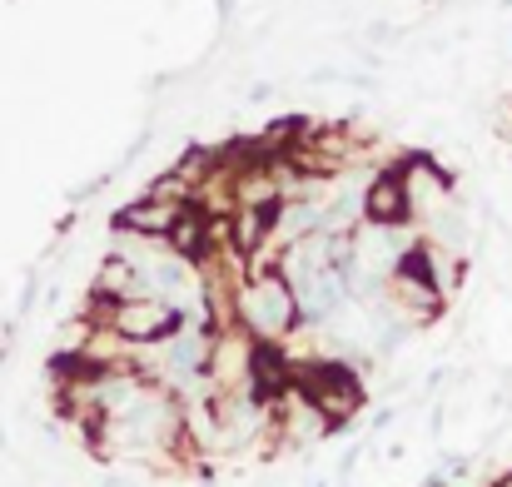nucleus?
<instances>
[{
  "label": "nucleus",
  "instance_id": "1",
  "mask_svg": "<svg viewBox=\"0 0 512 487\" xmlns=\"http://www.w3.org/2000/svg\"><path fill=\"white\" fill-rule=\"evenodd\" d=\"M229 324L244 328L254 343H289L304 319L284 274H249L229 289Z\"/></svg>",
  "mask_w": 512,
  "mask_h": 487
},
{
  "label": "nucleus",
  "instance_id": "2",
  "mask_svg": "<svg viewBox=\"0 0 512 487\" xmlns=\"http://www.w3.org/2000/svg\"><path fill=\"white\" fill-rule=\"evenodd\" d=\"M363 224H383V229H403V224H413L398 160H388L383 169H373V179H368V189H363ZM413 229H418V224H413Z\"/></svg>",
  "mask_w": 512,
  "mask_h": 487
},
{
  "label": "nucleus",
  "instance_id": "3",
  "mask_svg": "<svg viewBox=\"0 0 512 487\" xmlns=\"http://www.w3.org/2000/svg\"><path fill=\"white\" fill-rule=\"evenodd\" d=\"M189 204H179V199H160V194H145V199H135V204H125L120 214H115V234H140V239H170V229L179 224V214H184Z\"/></svg>",
  "mask_w": 512,
  "mask_h": 487
},
{
  "label": "nucleus",
  "instance_id": "4",
  "mask_svg": "<svg viewBox=\"0 0 512 487\" xmlns=\"http://www.w3.org/2000/svg\"><path fill=\"white\" fill-rule=\"evenodd\" d=\"M503 5H512V0H503Z\"/></svg>",
  "mask_w": 512,
  "mask_h": 487
}]
</instances>
